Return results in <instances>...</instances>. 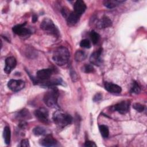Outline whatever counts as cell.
<instances>
[{"label": "cell", "instance_id": "cell-21", "mask_svg": "<svg viewBox=\"0 0 147 147\" xmlns=\"http://www.w3.org/2000/svg\"><path fill=\"white\" fill-rule=\"evenodd\" d=\"M33 133L35 136H43L47 134V130L41 126H37L33 130Z\"/></svg>", "mask_w": 147, "mask_h": 147}, {"label": "cell", "instance_id": "cell-16", "mask_svg": "<svg viewBox=\"0 0 147 147\" xmlns=\"http://www.w3.org/2000/svg\"><path fill=\"white\" fill-rule=\"evenodd\" d=\"M112 25V21L111 20L107 17L104 16L98 22H97V26L100 29L106 28L110 27Z\"/></svg>", "mask_w": 147, "mask_h": 147}, {"label": "cell", "instance_id": "cell-31", "mask_svg": "<svg viewBox=\"0 0 147 147\" xmlns=\"http://www.w3.org/2000/svg\"><path fill=\"white\" fill-rule=\"evenodd\" d=\"M32 21L33 22H36L37 21V16L35 14H34L33 16H32Z\"/></svg>", "mask_w": 147, "mask_h": 147}, {"label": "cell", "instance_id": "cell-30", "mask_svg": "<svg viewBox=\"0 0 147 147\" xmlns=\"http://www.w3.org/2000/svg\"><path fill=\"white\" fill-rule=\"evenodd\" d=\"M102 94L100 93H98L94 96L93 98V100L94 102H98V101H99L100 99H102Z\"/></svg>", "mask_w": 147, "mask_h": 147}, {"label": "cell", "instance_id": "cell-10", "mask_svg": "<svg viewBox=\"0 0 147 147\" xmlns=\"http://www.w3.org/2000/svg\"><path fill=\"white\" fill-rule=\"evenodd\" d=\"M17 65V61L15 57L13 56L9 57L5 60V67L4 71L6 74H9L11 71L16 67Z\"/></svg>", "mask_w": 147, "mask_h": 147}, {"label": "cell", "instance_id": "cell-13", "mask_svg": "<svg viewBox=\"0 0 147 147\" xmlns=\"http://www.w3.org/2000/svg\"><path fill=\"white\" fill-rule=\"evenodd\" d=\"M57 141L51 136L47 135L40 140V145L44 146H54L57 145Z\"/></svg>", "mask_w": 147, "mask_h": 147}, {"label": "cell", "instance_id": "cell-20", "mask_svg": "<svg viewBox=\"0 0 147 147\" xmlns=\"http://www.w3.org/2000/svg\"><path fill=\"white\" fill-rule=\"evenodd\" d=\"M86 53L81 50L77 51L75 54V59L76 61H82L84 60L86 58Z\"/></svg>", "mask_w": 147, "mask_h": 147}, {"label": "cell", "instance_id": "cell-29", "mask_svg": "<svg viewBox=\"0 0 147 147\" xmlns=\"http://www.w3.org/2000/svg\"><path fill=\"white\" fill-rule=\"evenodd\" d=\"M20 146H29V142L28 139H24L20 142Z\"/></svg>", "mask_w": 147, "mask_h": 147}, {"label": "cell", "instance_id": "cell-15", "mask_svg": "<svg viewBox=\"0 0 147 147\" xmlns=\"http://www.w3.org/2000/svg\"><path fill=\"white\" fill-rule=\"evenodd\" d=\"M79 17H80V16L77 14L74 11L69 12V13L66 17L68 25L69 26L74 25L78 22Z\"/></svg>", "mask_w": 147, "mask_h": 147}, {"label": "cell", "instance_id": "cell-1", "mask_svg": "<svg viewBox=\"0 0 147 147\" xmlns=\"http://www.w3.org/2000/svg\"><path fill=\"white\" fill-rule=\"evenodd\" d=\"M69 57L70 53L68 49L62 46L58 47L54 51L52 59L56 64L62 66L68 62Z\"/></svg>", "mask_w": 147, "mask_h": 147}, {"label": "cell", "instance_id": "cell-27", "mask_svg": "<svg viewBox=\"0 0 147 147\" xmlns=\"http://www.w3.org/2000/svg\"><path fill=\"white\" fill-rule=\"evenodd\" d=\"M83 70L86 73H90V72H92L94 71V68L92 65L86 64L83 67Z\"/></svg>", "mask_w": 147, "mask_h": 147}, {"label": "cell", "instance_id": "cell-12", "mask_svg": "<svg viewBox=\"0 0 147 147\" xmlns=\"http://www.w3.org/2000/svg\"><path fill=\"white\" fill-rule=\"evenodd\" d=\"M74 12L79 16L82 15L86 9V5L84 1L78 0L74 3Z\"/></svg>", "mask_w": 147, "mask_h": 147}, {"label": "cell", "instance_id": "cell-14", "mask_svg": "<svg viewBox=\"0 0 147 147\" xmlns=\"http://www.w3.org/2000/svg\"><path fill=\"white\" fill-rule=\"evenodd\" d=\"M105 88L107 91L113 94H119L122 91L120 86L110 82H105Z\"/></svg>", "mask_w": 147, "mask_h": 147}, {"label": "cell", "instance_id": "cell-25", "mask_svg": "<svg viewBox=\"0 0 147 147\" xmlns=\"http://www.w3.org/2000/svg\"><path fill=\"white\" fill-rule=\"evenodd\" d=\"M80 45L82 48H90L91 47L90 41L87 39L82 40L80 42Z\"/></svg>", "mask_w": 147, "mask_h": 147}, {"label": "cell", "instance_id": "cell-11", "mask_svg": "<svg viewBox=\"0 0 147 147\" xmlns=\"http://www.w3.org/2000/svg\"><path fill=\"white\" fill-rule=\"evenodd\" d=\"M102 53V48H99L95 52H93L90 57V61L91 64L95 65H99L102 63L101 55Z\"/></svg>", "mask_w": 147, "mask_h": 147}, {"label": "cell", "instance_id": "cell-2", "mask_svg": "<svg viewBox=\"0 0 147 147\" xmlns=\"http://www.w3.org/2000/svg\"><path fill=\"white\" fill-rule=\"evenodd\" d=\"M53 120L59 127L63 128L71 123L72 117L66 113L61 110H57L53 113Z\"/></svg>", "mask_w": 147, "mask_h": 147}, {"label": "cell", "instance_id": "cell-28", "mask_svg": "<svg viewBox=\"0 0 147 147\" xmlns=\"http://www.w3.org/2000/svg\"><path fill=\"white\" fill-rule=\"evenodd\" d=\"M84 146L87 147H96V145L94 142L91 141H86L84 143Z\"/></svg>", "mask_w": 147, "mask_h": 147}, {"label": "cell", "instance_id": "cell-9", "mask_svg": "<svg viewBox=\"0 0 147 147\" xmlns=\"http://www.w3.org/2000/svg\"><path fill=\"white\" fill-rule=\"evenodd\" d=\"M130 107L129 101H122L115 105L113 106L111 108L113 110L117 111L121 114H126L128 112Z\"/></svg>", "mask_w": 147, "mask_h": 147}, {"label": "cell", "instance_id": "cell-3", "mask_svg": "<svg viewBox=\"0 0 147 147\" xmlns=\"http://www.w3.org/2000/svg\"><path fill=\"white\" fill-rule=\"evenodd\" d=\"M58 98L59 92L57 90L53 88L45 93L44 96L43 100L47 106L53 108L57 106Z\"/></svg>", "mask_w": 147, "mask_h": 147}, {"label": "cell", "instance_id": "cell-8", "mask_svg": "<svg viewBox=\"0 0 147 147\" xmlns=\"http://www.w3.org/2000/svg\"><path fill=\"white\" fill-rule=\"evenodd\" d=\"M26 25V22L22 24H18L17 25H15L13 27V32L20 36H29L31 34V31L25 27Z\"/></svg>", "mask_w": 147, "mask_h": 147}, {"label": "cell", "instance_id": "cell-24", "mask_svg": "<svg viewBox=\"0 0 147 147\" xmlns=\"http://www.w3.org/2000/svg\"><path fill=\"white\" fill-rule=\"evenodd\" d=\"M140 91L141 88L139 84L136 82H134L132 83V86L130 88V92L134 94H138L140 92Z\"/></svg>", "mask_w": 147, "mask_h": 147}, {"label": "cell", "instance_id": "cell-19", "mask_svg": "<svg viewBox=\"0 0 147 147\" xmlns=\"http://www.w3.org/2000/svg\"><path fill=\"white\" fill-rule=\"evenodd\" d=\"M3 138L5 142L6 145H9L11 138V131L9 126H5L3 130Z\"/></svg>", "mask_w": 147, "mask_h": 147}, {"label": "cell", "instance_id": "cell-6", "mask_svg": "<svg viewBox=\"0 0 147 147\" xmlns=\"http://www.w3.org/2000/svg\"><path fill=\"white\" fill-rule=\"evenodd\" d=\"M34 115L39 121L45 123L49 122V113L46 109L40 108L35 110Z\"/></svg>", "mask_w": 147, "mask_h": 147}, {"label": "cell", "instance_id": "cell-4", "mask_svg": "<svg viewBox=\"0 0 147 147\" xmlns=\"http://www.w3.org/2000/svg\"><path fill=\"white\" fill-rule=\"evenodd\" d=\"M40 28L47 33L56 37L59 36V31L53 22L48 18H45L40 24Z\"/></svg>", "mask_w": 147, "mask_h": 147}, {"label": "cell", "instance_id": "cell-17", "mask_svg": "<svg viewBox=\"0 0 147 147\" xmlns=\"http://www.w3.org/2000/svg\"><path fill=\"white\" fill-rule=\"evenodd\" d=\"M123 1H117V0H106L103 1V5L105 6H106L107 8L112 9L118 5H119L121 3L123 2Z\"/></svg>", "mask_w": 147, "mask_h": 147}, {"label": "cell", "instance_id": "cell-26", "mask_svg": "<svg viewBox=\"0 0 147 147\" xmlns=\"http://www.w3.org/2000/svg\"><path fill=\"white\" fill-rule=\"evenodd\" d=\"M133 107L138 112H142L145 109L144 105H142L140 103H134L133 105Z\"/></svg>", "mask_w": 147, "mask_h": 147}, {"label": "cell", "instance_id": "cell-7", "mask_svg": "<svg viewBox=\"0 0 147 147\" xmlns=\"http://www.w3.org/2000/svg\"><path fill=\"white\" fill-rule=\"evenodd\" d=\"M7 86L10 90L14 92H18L25 87V82L22 80L11 79L8 82Z\"/></svg>", "mask_w": 147, "mask_h": 147}, {"label": "cell", "instance_id": "cell-22", "mask_svg": "<svg viewBox=\"0 0 147 147\" xmlns=\"http://www.w3.org/2000/svg\"><path fill=\"white\" fill-rule=\"evenodd\" d=\"M99 129L102 136L104 138H107L109 135V128L106 125H101L99 126Z\"/></svg>", "mask_w": 147, "mask_h": 147}, {"label": "cell", "instance_id": "cell-23", "mask_svg": "<svg viewBox=\"0 0 147 147\" xmlns=\"http://www.w3.org/2000/svg\"><path fill=\"white\" fill-rule=\"evenodd\" d=\"M90 37L91 38L92 42L94 44H96L98 42L100 37L99 34L94 30L91 31V32L90 33Z\"/></svg>", "mask_w": 147, "mask_h": 147}, {"label": "cell", "instance_id": "cell-5", "mask_svg": "<svg viewBox=\"0 0 147 147\" xmlns=\"http://www.w3.org/2000/svg\"><path fill=\"white\" fill-rule=\"evenodd\" d=\"M52 70L50 68L42 69L38 71L36 74L37 79L34 83H36L37 84L41 83V82L48 80L52 76Z\"/></svg>", "mask_w": 147, "mask_h": 147}, {"label": "cell", "instance_id": "cell-18", "mask_svg": "<svg viewBox=\"0 0 147 147\" xmlns=\"http://www.w3.org/2000/svg\"><path fill=\"white\" fill-rule=\"evenodd\" d=\"M17 118L21 119L22 121H24L30 118V114L28 110L23 109L18 113V114H17Z\"/></svg>", "mask_w": 147, "mask_h": 147}]
</instances>
